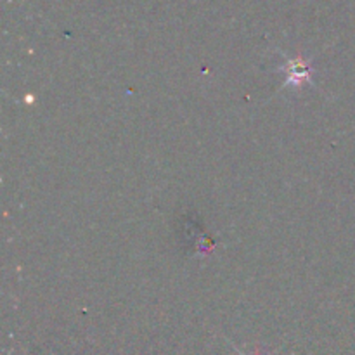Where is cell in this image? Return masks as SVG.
<instances>
[{"mask_svg":"<svg viewBox=\"0 0 355 355\" xmlns=\"http://www.w3.org/2000/svg\"><path fill=\"white\" fill-rule=\"evenodd\" d=\"M283 71H286V85L298 87L305 82H311L312 66L311 61H305L304 58H288L283 66Z\"/></svg>","mask_w":355,"mask_h":355,"instance_id":"cell-1","label":"cell"},{"mask_svg":"<svg viewBox=\"0 0 355 355\" xmlns=\"http://www.w3.org/2000/svg\"><path fill=\"white\" fill-rule=\"evenodd\" d=\"M243 355H245V354H243ZM253 355H266V354H262V352H257V354H253Z\"/></svg>","mask_w":355,"mask_h":355,"instance_id":"cell-2","label":"cell"}]
</instances>
